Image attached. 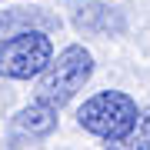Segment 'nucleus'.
Wrapping results in <instances>:
<instances>
[{"instance_id": "nucleus-6", "label": "nucleus", "mask_w": 150, "mask_h": 150, "mask_svg": "<svg viewBox=\"0 0 150 150\" xmlns=\"http://www.w3.org/2000/svg\"><path fill=\"white\" fill-rule=\"evenodd\" d=\"M123 144H127V147H140V150H150V107L140 110L134 130H130V137L123 140Z\"/></svg>"}, {"instance_id": "nucleus-4", "label": "nucleus", "mask_w": 150, "mask_h": 150, "mask_svg": "<svg viewBox=\"0 0 150 150\" xmlns=\"http://www.w3.org/2000/svg\"><path fill=\"white\" fill-rule=\"evenodd\" d=\"M13 127L20 130V134H27V137H50L57 130V107L37 97L33 103H27V107L13 117Z\"/></svg>"}, {"instance_id": "nucleus-7", "label": "nucleus", "mask_w": 150, "mask_h": 150, "mask_svg": "<svg viewBox=\"0 0 150 150\" xmlns=\"http://www.w3.org/2000/svg\"><path fill=\"white\" fill-rule=\"evenodd\" d=\"M0 4H4V0H0Z\"/></svg>"}, {"instance_id": "nucleus-5", "label": "nucleus", "mask_w": 150, "mask_h": 150, "mask_svg": "<svg viewBox=\"0 0 150 150\" xmlns=\"http://www.w3.org/2000/svg\"><path fill=\"white\" fill-rule=\"evenodd\" d=\"M27 27H37V30H57L60 27V17L54 13H43V10H10V13H4L0 17V33H13V30H27Z\"/></svg>"}, {"instance_id": "nucleus-2", "label": "nucleus", "mask_w": 150, "mask_h": 150, "mask_svg": "<svg viewBox=\"0 0 150 150\" xmlns=\"http://www.w3.org/2000/svg\"><path fill=\"white\" fill-rule=\"evenodd\" d=\"M93 77V57L83 43H70L57 57H50V64L43 67L40 83H37V97L47 103H54L60 110L64 103H70L77 93L83 90V83Z\"/></svg>"}, {"instance_id": "nucleus-1", "label": "nucleus", "mask_w": 150, "mask_h": 150, "mask_svg": "<svg viewBox=\"0 0 150 150\" xmlns=\"http://www.w3.org/2000/svg\"><path fill=\"white\" fill-rule=\"evenodd\" d=\"M137 117H140L137 100L123 90H97L77 110V123L87 134L107 140V144H123L134 130Z\"/></svg>"}, {"instance_id": "nucleus-3", "label": "nucleus", "mask_w": 150, "mask_h": 150, "mask_svg": "<svg viewBox=\"0 0 150 150\" xmlns=\"http://www.w3.org/2000/svg\"><path fill=\"white\" fill-rule=\"evenodd\" d=\"M54 57V40L47 30L27 27L0 40V77L7 80H33Z\"/></svg>"}]
</instances>
